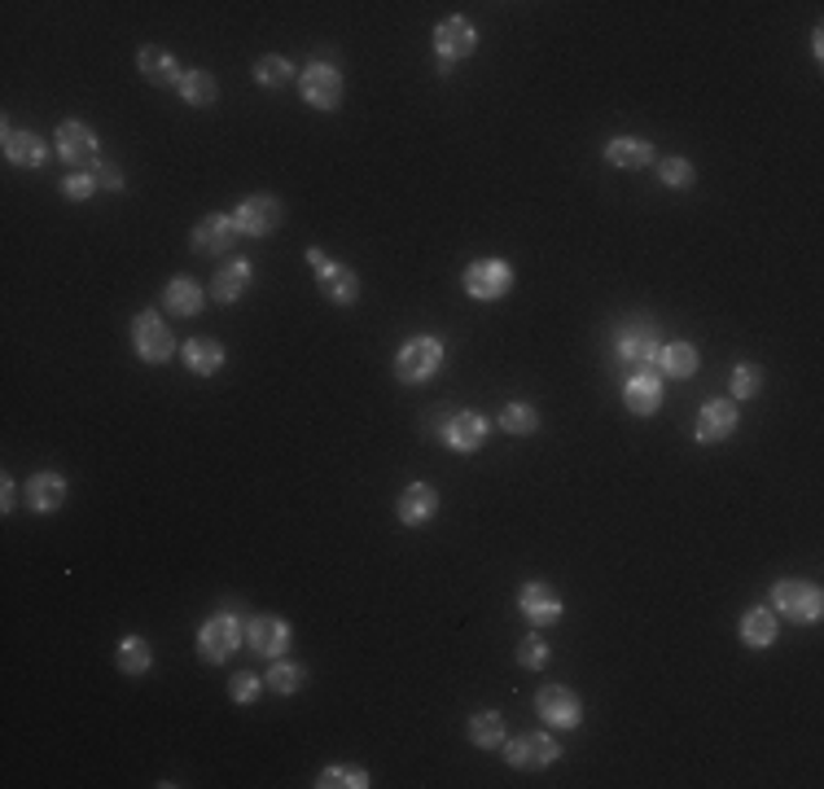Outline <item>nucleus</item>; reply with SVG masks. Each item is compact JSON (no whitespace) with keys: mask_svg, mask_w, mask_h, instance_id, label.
Returning <instances> with one entry per match:
<instances>
[{"mask_svg":"<svg viewBox=\"0 0 824 789\" xmlns=\"http://www.w3.org/2000/svg\"><path fill=\"white\" fill-rule=\"evenodd\" d=\"M443 360H448L443 343H439L435 334H417V338H408V343L395 352V365H390V369H395V382H399V387H426V382L439 378Z\"/></svg>","mask_w":824,"mask_h":789,"instance_id":"obj_1","label":"nucleus"},{"mask_svg":"<svg viewBox=\"0 0 824 789\" xmlns=\"http://www.w3.org/2000/svg\"><path fill=\"white\" fill-rule=\"evenodd\" d=\"M242 640H246V623H242V614L220 609V614H211V618L197 627V658L211 662V667H224V662L237 653Z\"/></svg>","mask_w":824,"mask_h":789,"instance_id":"obj_2","label":"nucleus"},{"mask_svg":"<svg viewBox=\"0 0 824 789\" xmlns=\"http://www.w3.org/2000/svg\"><path fill=\"white\" fill-rule=\"evenodd\" d=\"M662 352V325L654 321H628L614 338V356L632 369V374H654Z\"/></svg>","mask_w":824,"mask_h":789,"instance_id":"obj_3","label":"nucleus"},{"mask_svg":"<svg viewBox=\"0 0 824 789\" xmlns=\"http://www.w3.org/2000/svg\"><path fill=\"white\" fill-rule=\"evenodd\" d=\"M768 605H772V614L790 618L794 627H807L824 614V592L812 580H777Z\"/></svg>","mask_w":824,"mask_h":789,"instance_id":"obj_4","label":"nucleus"},{"mask_svg":"<svg viewBox=\"0 0 824 789\" xmlns=\"http://www.w3.org/2000/svg\"><path fill=\"white\" fill-rule=\"evenodd\" d=\"M500 755H504V764L513 772H544V768H553L561 759V742L553 733H522L513 742L504 737Z\"/></svg>","mask_w":824,"mask_h":789,"instance_id":"obj_5","label":"nucleus"},{"mask_svg":"<svg viewBox=\"0 0 824 789\" xmlns=\"http://www.w3.org/2000/svg\"><path fill=\"white\" fill-rule=\"evenodd\" d=\"M308 268L317 272V290L330 299L333 307H351L360 299V277L346 263L330 259L321 246H308Z\"/></svg>","mask_w":824,"mask_h":789,"instance_id":"obj_6","label":"nucleus"},{"mask_svg":"<svg viewBox=\"0 0 824 789\" xmlns=\"http://www.w3.org/2000/svg\"><path fill=\"white\" fill-rule=\"evenodd\" d=\"M299 97H303L312 110H338L342 97H346V79H342V71H338L333 62L317 57V62H308L303 75H299Z\"/></svg>","mask_w":824,"mask_h":789,"instance_id":"obj_7","label":"nucleus"},{"mask_svg":"<svg viewBox=\"0 0 824 789\" xmlns=\"http://www.w3.org/2000/svg\"><path fill=\"white\" fill-rule=\"evenodd\" d=\"M132 352H137L146 365H167V360H171L175 338H171V325L163 321V312L146 307V312L132 321Z\"/></svg>","mask_w":824,"mask_h":789,"instance_id":"obj_8","label":"nucleus"},{"mask_svg":"<svg viewBox=\"0 0 824 789\" xmlns=\"http://www.w3.org/2000/svg\"><path fill=\"white\" fill-rule=\"evenodd\" d=\"M535 715H539L548 728L570 733V728L584 724V702H579V693L566 689V684H544V689L535 693Z\"/></svg>","mask_w":824,"mask_h":789,"instance_id":"obj_9","label":"nucleus"},{"mask_svg":"<svg viewBox=\"0 0 824 789\" xmlns=\"http://www.w3.org/2000/svg\"><path fill=\"white\" fill-rule=\"evenodd\" d=\"M461 281H465V294L474 303H495V299H504L513 290V263H504V259H474Z\"/></svg>","mask_w":824,"mask_h":789,"instance_id":"obj_10","label":"nucleus"},{"mask_svg":"<svg viewBox=\"0 0 824 789\" xmlns=\"http://www.w3.org/2000/svg\"><path fill=\"white\" fill-rule=\"evenodd\" d=\"M57 159L66 163V167H75V172H84V167H97L101 159H97V150H101V141H97V132L88 128V123H79V119H66L62 128H57Z\"/></svg>","mask_w":824,"mask_h":789,"instance_id":"obj_11","label":"nucleus"},{"mask_svg":"<svg viewBox=\"0 0 824 789\" xmlns=\"http://www.w3.org/2000/svg\"><path fill=\"white\" fill-rule=\"evenodd\" d=\"M281 215H286V206L272 194H250L237 202L233 224H237V233H246V237H272V233L281 228Z\"/></svg>","mask_w":824,"mask_h":789,"instance_id":"obj_12","label":"nucleus"},{"mask_svg":"<svg viewBox=\"0 0 824 789\" xmlns=\"http://www.w3.org/2000/svg\"><path fill=\"white\" fill-rule=\"evenodd\" d=\"M233 241H237V224H233V215H220V210L202 215V219L193 224V233H189V246H193V255H202V259L228 255Z\"/></svg>","mask_w":824,"mask_h":789,"instance_id":"obj_13","label":"nucleus"},{"mask_svg":"<svg viewBox=\"0 0 824 789\" xmlns=\"http://www.w3.org/2000/svg\"><path fill=\"white\" fill-rule=\"evenodd\" d=\"M737 425H741L737 399H710V403H702V412H697V421H693V439L710 447V443L732 439Z\"/></svg>","mask_w":824,"mask_h":789,"instance_id":"obj_14","label":"nucleus"},{"mask_svg":"<svg viewBox=\"0 0 824 789\" xmlns=\"http://www.w3.org/2000/svg\"><path fill=\"white\" fill-rule=\"evenodd\" d=\"M488 434H492V421H488L483 412H474V408L452 412L448 425H443V443H448L452 452H461V456H474V452L488 443Z\"/></svg>","mask_w":824,"mask_h":789,"instance_id":"obj_15","label":"nucleus"},{"mask_svg":"<svg viewBox=\"0 0 824 789\" xmlns=\"http://www.w3.org/2000/svg\"><path fill=\"white\" fill-rule=\"evenodd\" d=\"M517 609H522V618L531 623V627H553L557 618H561V592L553 588V584H544V580H531V584H522L517 588Z\"/></svg>","mask_w":824,"mask_h":789,"instance_id":"obj_16","label":"nucleus"},{"mask_svg":"<svg viewBox=\"0 0 824 789\" xmlns=\"http://www.w3.org/2000/svg\"><path fill=\"white\" fill-rule=\"evenodd\" d=\"M246 645H250V653H259L268 662L286 658V649H290V623L277 618V614H255L246 623Z\"/></svg>","mask_w":824,"mask_h":789,"instance_id":"obj_17","label":"nucleus"},{"mask_svg":"<svg viewBox=\"0 0 824 789\" xmlns=\"http://www.w3.org/2000/svg\"><path fill=\"white\" fill-rule=\"evenodd\" d=\"M66 496H71V483H66L62 474H53V469L31 474L26 487H22V505H26L31 514H57V509L66 505Z\"/></svg>","mask_w":824,"mask_h":789,"instance_id":"obj_18","label":"nucleus"},{"mask_svg":"<svg viewBox=\"0 0 824 789\" xmlns=\"http://www.w3.org/2000/svg\"><path fill=\"white\" fill-rule=\"evenodd\" d=\"M435 514H439V491H435L430 483H408V487L399 491V500H395V518H399L408 531L430 527Z\"/></svg>","mask_w":824,"mask_h":789,"instance_id":"obj_19","label":"nucleus"},{"mask_svg":"<svg viewBox=\"0 0 824 789\" xmlns=\"http://www.w3.org/2000/svg\"><path fill=\"white\" fill-rule=\"evenodd\" d=\"M474 48H479V31H474L470 18H443V22L435 26V53H439L443 62H461V57H470Z\"/></svg>","mask_w":824,"mask_h":789,"instance_id":"obj_20","label":"nucleus"},{"mask_svg":"<svg viewBox=\"0 0 824 789\" xmlns=\"http://www.w3.org/2000/svg\"><path fill=\"white\" fill-rule=\"evenodd\" d=\"M206 299H211V290H202V281H193V277H171L163 285L167 316H180V321L197 316L206 307Z\"/></svg>","mask_w":824,"mask_h":789,"instance_id":"obj_21","label":"nucleus"},{"mask_svg":"<svg viewBox=\"0 0 824 789\" xmlns=\"http://www.w3.org/2000/svg\"><path fill=\"white\" fill-rule=\"evenodd\" d=\"M654 159H659V150L645 137H614V141H606V163L619 167V172H645V167H654Z\"/></svg>","mask_w":824,"mask_h":789,"instance_id":"obj_22","label":"nucleus"},{"mask_svg":"<svg viewBox=\"0 0 824 789\" xmlns=\"http://www.w3.org/2000/svg\"><path fill=\"white\" fill-rule=\"evenodd\" d=\"M250 281H255V268H250V259H228V263H220V272L211 277V299L215 303H237L246 290H250Z\"/></svg>","mask_w":824,"mask_h":789,"instance_id":"obj_23","label":"nucleus"},{"mask_svg":"<svg viewBox=\"0 0 824 789\" xmlns=\"http://www.w3.org/2000/svg\"><path fill=\"white\" fill-rule=\"evenodd\" d=\"M137 71H141V79H150L154 88H180V79H184L180 62H175L167 48H159V44H146V48L137 53Z\"/></svg>","mask_w":824,"mask_h":789,"instance_id":"obj_24","label":"nucleus"},{"mask_svg":"<svg viewBox=\"0 0 824 789\" xmlns=\"http://www.w3.org/2000/svg\"><path fill=\"white\" fill-rule=\"evenodd\" d=\"M662 378L659 374H632L628 382H623V403H628V412L632 417H654L662 408Z\"/></svg>","mask_w":824,"mask_h":789,"instance_id":"obj_25","label":"nucleus"},{"mask_svg":"<svg viewBox=\"0 0 824 789\" xmlns=\"http://www.w3.org/2000/svg\"><path fill=\"white\" fill-rule=\"evenodd\" d=\"M4 163H13V167H26V172H35L44 159H49V150H44V141L35 137V132H18V128H4Z\"/></svg>","mask_w":824,"mask_h":789,"instance_id":"obj_26","label":"nucleus"},{"mask_svg":"<svg viewBox=\"0 0 824 789\" xmlns=\"http://www.w3.org/2000/svg\"><path fill=\"white\" fill-rule=\"evenodd\" d=\"M180 356H184V369L193 378H215L224 369V343H215V338H189L180 347Z\"/></svg>","mask_w":824,"mask_h":789,"instance_id":"obj_27","label":"nucleus"},{"mask_svg":"<svg viewBox=\"0 0 824 789\" xmlns=\"http://www.w3.org/2000/svg\"><path fill=\"white\" fill-rule=\"evenodd\" d=\"M115 667L124 671V675H146L150 667H154V649H150V640L146 636H124L119 640V649H115Z\"/></svg>","mask_w":824,"mask_h":789,"instance_id":"obj_28","label":"nucleus"},{"mask_svg":"<svg viewBox=\"0 0 824 789\" xmlns=\"http://www.w3.org/2000/svg\"><path fill=\"white\" fill-rule=\"evenodd\" d=\"M697 365H702V356H697V347L693 343H662L659 352V374H666V378H693L697 374Z\"/></svg>","mask_w":824,"mask_h":789,"instance_id":"obj_29","label":"nucleus"},{"mask_svg":"<svg viewBox=\"0 0 824 789\" xmlns=\"http://www.w3.org/2000/svg\"><path fill=\"white\" fill-rule=\"evenodd\" d=\"M741 640H746L750 649H768V645L777 640V614H772L768 605L746 609V614H741Z\"/></svg>","mask_w":824,"mask_h":789,"instance_id":"obj_30","label":"nucleus"},{"mask_svg":"<svg viewBox=\"0 0 824 789\" xmlns=\"http://www.w3.org/2000/svg\"><path fill=\"white\" fill-rule=\"evenodd\" d=\"M264 684H268L277 698H295V693L308 684V667H303V662H290V658H272V671L264 675Z\"/></svg>","mask_w":824,"mask_h":789,"instance_id":"obj_31","label":"nucleus"},{"mask_svg":"<svg viewBox=\"0 0 824 789\" xmlns=\"http://www.w3.org/2000/svg\"><path fill=\"white\" fill-rule=\"evenodd\" d=\"M470 746H479V750L504 746V715L500 711H474L470 715Z\"/></svg>","mask_w":824,"mask_h":789,"instance_id":"obj_32","label":"nucleus"},{"mask_svg":"<svg viewBox=\"0 0 824 789\" xmlns=\"http://www.w3.org/2000/svg\"><path fill=\"white\" fill-rule=\"evenodd\" d=\"M180 97L189 101V106H215L220 101V79L211 75V71H184V79H180Z\"/></svg>","mask_w":824,"mask_h":789,"instance_id":"obj_33","label":"nucleus"},{"mask_svg":"<svg viewBox=\"0 0 824 789\" xmlns=\"http://www.w3.org/2000/svg\"><path fill=\"white\" fill-rule=\"evenodd\" d=\"M312 786L317 789H368L373 777H368L360 764H333V768H321V772H317Z\"/></svg>","mask_w":824,"mask_h":789,"instance_id":"obj_34","label":"nucleus"},{"mask_svg":"<svg viewBox=\"0 0 824 789\" xmlns=\"http://www.w3.org/2000/svg\"><path fill=\"white\" fill-rule=\"evenodd\" d=\"M290 79H299V75H295V66H290L286 57L264 53V57L255 62V84H259V88H272V93H277V88H286Z\"/></svg>","mask_w":824,"mask_h":789,"instance_id":"obj_35","label":"nucleus"},{"mask_svg":"<svg viewBox=\"0 0 824 789\" xmlns=\"http://www.w3.org/2000/svg\"><path fill=\"white\" fill-rule=\"evenodd\" d=\"M500 430L513 434V439H526V434L539 430V412L531 403H504L500 408Z\"/></svg>","mask_w":824,"mask_h":789,"instance_id":"obj_36","label":"nucleus"},{"mask_svg":"<svg viewBox=\"0 0 824 789\" xmlns=\"http://www.w3.org/2000/svg\"><path fill=\"white\" fill-rule=\"evenodd\" d=\"M513 658H517V667H522V671H544V667L553 662V649H548V640H544L539 631H526V636L517 640Z\"/></svg>","mask_w":824,"mask_h":789,"instance_id":"obj_37","label":"nucleus"},{"mask_svg":"<svg viewBox=\"0 0 824 789\" xmlns=\"http://www.w3.org/2000/svg\"><path fill=\"white\" fill-rule=\"evenodd\" d=\"M659 181L666 185V190H688V185L697 181V172H693V163H688V159L666 154V159H659Z\"/></svg>","mask_w":824,"mask_h":789,"instance_id":"obj_38","label":"nucleus"},{"mask_svg":"<svg viewBox=\"0 0 824 789\" xmlns=\"http://www.w3.org/2000/svg\"><path fill=\"white\" fill-rule=\"evenodd\" d=\"M259 693H264V680H259V675H250V671L228 675V698H233L237 706H255V702H259Z\"/></svg>","mask_w":824,"mask_h":789,"instance_id":"obj_39","label":"nucleus"},{"mask_svg":"<svg viewBox=\"0 0 824 789\" xmlns=\"http://www.w3.org/2000/svg\"><path fill=\"white\" fill-rule=\"evenodd\" d=\"M763 391V369L759 365H737L732 369V399H755Z\"/></svg>","mask_w":824,"mask_h":789,"instance_id":"obj_40","label":"nucleus"},{"mask_svg":"<svg viewBox=\"0 0 824 789\" xmlns=\"http://www.w3.org/2000/svg\"><path fill=\"white\" fill-rule=\"evenodd\" d=\"M93 194H97L93 172H71V176L62 181V197H66V202H88Z\"/></svg>","mask_w":824,"mask_h":789,"instance_id":"obj_41","label":"nucleus"},{"mask_svg":"<svg viewBox=\"0 0 824 789\" xmlns=\"http://www.w3.org/2000/svg\"><path fill=\"white\" fill-rule=\"evenodd\" d=\"M93 181H97V190H110V194H119V190L128 185L119 163H97V167H93Z\"/></svg>","mask_w":824,"mask_h":789,"instance_id":"obj_42","label":"nucleus"},{"mask_svg":"<svg viewBox=\"0 0 824 789\" xmlns=\"http://www.w3.org/2000/svg\"><path fill=\"white\" fill-rule=\"evenodd\" d=\"M13 505H18V483L4 474V478H0V509H4V514H13Z\"/></svg>","mask_w":824,"mask_h":789,"instance_id":"obj_43","label":"nucleus"},{"mask_svg":"<svg viewBox=\"0 0 824 789\" xmlns=\"http://www.w3.org/2000/svg\"><path fill=\"white\" fill-rule=\"evenodd\" d=\"M452 66H457V62H443V57H439V62H435V71H439V75H443V79H452Z\"/></svg>","mask_w":824,"mask_h":789,"instance_id":"obj_44","label":"nucleus"}]
</instances>
